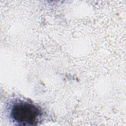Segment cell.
Segmentation results:
<instances>
[{
	"mask_svg": "<svg viewBox=\"0 0 126 126\" xmlns=\"http://www.w3.org/2000/svg\"><path fill=\"white\" fill-rule=\"evenodd\" d=\"M42 115V111L39 106L23 100L14 102L10 110V117L12 122L19 126L37 125Z\"/></svg>",
	"mask_w": 126,
	"mask_h": 126,
	"instance_id": "6da1fadb",
	"label": "cell"
}]
</instances>
